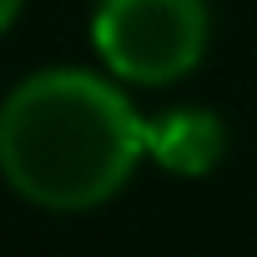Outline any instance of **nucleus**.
Returning a JSON list of instances; mask_svg holds the SVG:
<instances>
[{
    "label": "nucleus",
    "instance_id": "nucleus-1",
    "mask_svg": "<svg viewBox=\"0 0 257 257\" xmlns=\"http://www.w3.org/2000/svg\"><path fill=\"white\" fill-rule=\"evenodd\" d=\"M147 162L142 111L96 66H36L0 96V182L41 212H96Z\"/></svg>",
    "mask_w": 257,
    "mask_h": 257
},
{
    "label": "nucleus",
    "instance_id": "nucleus-2",
    "mask_svg": "<svg viewBox=\"0 0 257 257\" xmlns=\"http://www.w3.org/2000/svg\"><path fill=\"white\" fill-rule=\"evenodd\" d=\"M91 51L121 86H177L212 51V0H96Z\"/></svg>",
    "mask_w": 257,
    "mask_h": 257
},
{
    "label": "nucleus",
    "instance_id": "nucleus-3",
    "mask_svg": "<svg viewBox=\"0 0 257 257\" xmlns=\"http://www.w3.org/2000/svg\"><path fill=\"white\" fill-rule=\"evenodd\" d=\"M147 162L167 177H207L227 157V121L207 106H167L157 116H142Z\"/></svg>",
    "mask_w": 257,
    "mask_h": 257
},
{
    "label": "nucleus",
    "instance_id": "nucleus-4",
    "mask_svg": "<svg viewBox=\"0 0 257 257\" xmlns=\"http://www.w3.org/2000/svg\"><path fill=\"white\" fill-rule=\"evenodd\" d=\"M21 11H26V0H0V36L21 21Z\"/></svg>",
    "mask_w": 257,
    "mask_h": 257
}]
</instances>
